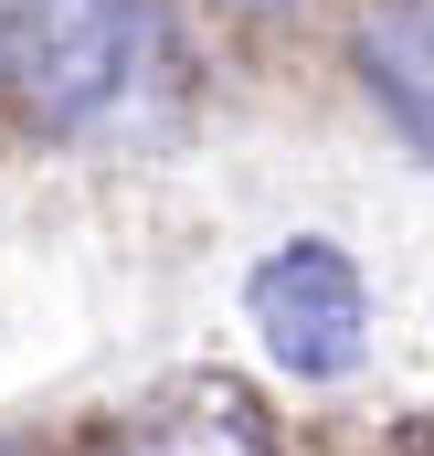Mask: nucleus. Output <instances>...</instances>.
Wrapping results in <instances>:
<instances>
[{
	"instance_id": "f03ea898",
	"label": "nucleus",
	"mask_w": 434,
	"mask_h": 456,
	"mask_svg": "<svg viewBox=\"0 0 434 456\" xmlns=\"http://www.w3.org/2000/svg\"><path fill=\"white\" fill-rule=\"evenodd\" d=\"M244 308H254L265 361L297 371V382H350L360 350H371V287H360V265H350L328 233L276 244V255L244 276Z\"/></svg>"
},
{
	"instance_id": "7ed1b4c3",
	"label": "nucleus",
	"mask_w": 434,
	"mask_h": 456,
	"mask_svg": "<svg viewBox=\"0 0 434 456\" xmlns=\"http://www.w3.org/2000/svg\"><path fill=\"white\" fill-rule=\"evenodd\" d=\"M350 64L382 96V117L434 159V0H371L350 32Z\"/></svg>"
},
{
	"instance_id": "423d86ee",
	"label": "nucleus",
	"mask_w": 434,
	"mask_h": 456,
	"mask_svg": "<svg viewBox=\"0 0 434 456\" xmlns=\"http://www.w3.org/2000/svg\"><path fill=\"white\" fill-rule=\"evenodd\" d=\"M0 456H11V446H0Z\"/></svg>"
},
{
	"instance_id": "f257e3e1",
	"label": "nucleus",
	"mask_w": 434,
	"mask_h": 456,
	"mask_svg": "<svg viewBox=\"0 0 434 456\" xmlns=\"http://www.w3.org/2000/svg\"><path fill=\"white\" fill-rule=\"evenodd\" d=\"M181 43L159 0H11L0 21V107L32 138H96L170 86Z\"/></svg>"
},
{
	"instance_id": "39448f33",
	"label": "nucleus",
	"mask_w": 434,
	"mask_h": 456,
	"mask_svg": "<svg viewBox=\"0 0 434 456\" xmlns=\"http://www.w3.org/2000/svg\"><path fill=\"white\" fill-rule=\"evenodd\" d=\"M244 11H286V0H244Z\"/></svg>"
},
{
	"instance_id": "20e7f679",
	"label": "nucleus",
	"mask_w": 434,
	"mask_h": 456,
	"mask_svg": "<svg viewBox=\"0 0 434 456\" xmlns=\"http://www.w3.org/2000/svg\"><path fill=\"white\" fill-rule=\"evenodd\" d=\"M149 425H159V436H107L96 456H265V414H254L244 393L213 414V436H181V425H170V403H149Z\"/></svg>"
}]
</instances>
